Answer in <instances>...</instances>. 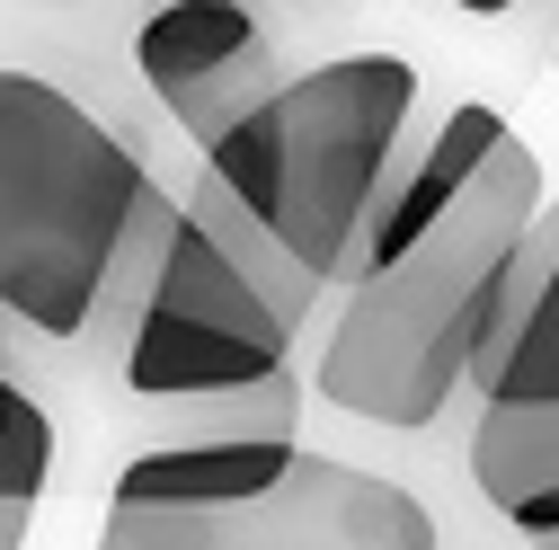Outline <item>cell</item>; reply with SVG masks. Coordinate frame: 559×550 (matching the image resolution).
I'll use <instances>...</instances> for the list:
<instances>
[{"mask_svg": "<svg viewBox=\"0 0 559 550\" xmlns=\"http://www.w3.org/2000/svg\"><path fill=\"white\" fill-rule=\"evenodd\" d=\"M550 541H559V533H550Z\"/></svg>", "mask_w": 559, "mask_h": 550, "instance_id": "30bf717a", "label": "cell"}, {"mask_svg": "<svg viewBox=\"0 0 559 550\" xmlns=\"http://www.w3.org/2000/svg\"><path fill=\"white\" fill-rule=\"evenodd\" d=\"M169 550H436V515L400 479H373L329 453H294L258 498L178 524Z\"/></svg>", "mask_w": 559, "mask_h": 550, "instance_id": "8992f818", "label": "cell"}, {"mask_svg": "<svg viewBox=\"0 0 559 550\" xmlns=\"http://www.w3.org/2000/svg\"><path fill=\"white\" fill-rule=\"evenodd\" d=\"M408 116H417L408 53H337L311 72H275V89L204 143V169L337 294L382 204V178L408 152Z\"/></svg>", "mask_w": 559, "mask_h": 550, "instance_id": "277c9868", "label": "cell"}, {"mask_svg": "<svg viewBox=\"0 0 559 550\" xmlns=\"http://www.w3.org/2000/svg\"><path fill=\"white\" fill-rule=\"evenodd\" d=\"M320 302H329L320 275L214 169H195V187L178 195V214L152 249L143 294H133V320L116 337V373L152 408L266 382L294 364Z\"/></svg>", "mask_w": 559, "mask_h": 550, "instance_id": "3957f363", "label": "cell"}, {"mask_svg": "<svg viewBox=\"0 0 559 550\" xmlns=\"http://www.w3.org/2000/svg\"><path fill=\"white\" fill-rule=\"evenodd\" d=\"M53 479V418L19 364H0V498H45Z\"/></svg>", "mask_w": 559, "mask_h": 550, "instance_id": "ba28073f", "label": "cell"}, {"mask_svg": "<svg viewBox=\"0 0 559 550\" xmlns=\"http://www.w3.org/2000/svg\"><path fill=\"white\" fill-rule=\"evenodd\" d=\"M133 72L204 152L240 107L275 89V19L258 0H152L133 19Z\"/></svg>", "mask_w": 559, "mask_h": 550, "instance_id": "52a82bcc", "label": "cell"}, {"mask_svg": "<svg viewBox=\"0 0 559 550\" xmlns=\"http://www.w3.org/2000/svg\"><path fill=\"white\" fill-rule=\"evenodd\" d=\"M169 187L45 72H0V311L27 347L116 356L169 231Z\"/></svg>", "mask_w": 559, "mask_h": 550, "instance_id": "6da1fadb", "label": "cell"}, {"mask_svg": "<svg viewBox=\"0 0 559 550\" xmlns=\"http://www.w3.org/2000/svg\"><path fill=\"white\" fill-rule=\"evenodd\" d=\"M453 10H471V19H507V10H524V0H453Z\"/></svg>", "mask_w": 559, "mask_h": 550, "instance_id": "9c48e42d", "label": "cell"}, {"mask_svg": "<svg viewBox=\"0 0 559 550\" xmlns=\"http://www.w3.org/2000/svg\"><path fill=\"white\" fill-rule=\"evenodd\" d=\"M533 214H542V160L524 133H507L427 231L337 285L311 391L365 427H400V435L436 427L453 391H471L488 311L507 294V266Z\"/></svg>", "mask_w": 559, "mask_h": 550, "instance_id": "7a4b0ae2", "label": "cell"}, {"mask_svg": "<svg viewBox=\"0 0 559 550\" xmlns=\"http://www.w3.org/2000/svg\"><path fill=\"white\" fill-rule=\"evenodd\" d=\"M550 62H559V53H550Z\"/></svg>", "mask_w": 559, "mask_h": 550, "instance_id": "8fae6325", "label": "cell"}, {"mask_svg": "<svg viewBox=\"0 0 559 550\" xmlns=\"http://www.w3.org/2000/svg\"><path fill=\"white\" fill-rule=\"evenodd\" d=\"M471 479L524 541L559 533V204H542L479 337Z\"/></svg>", "mask_w": 559, "mask_h": 550, "instance_id": "5b68a950", "label": "cell"}]
</instances>
